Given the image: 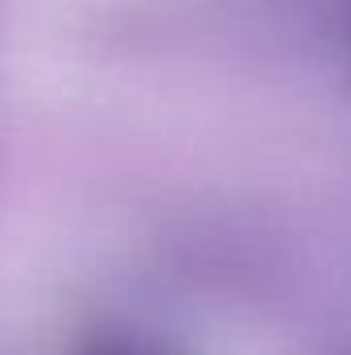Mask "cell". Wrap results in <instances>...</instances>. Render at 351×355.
Masks as SVG:
<instances>
[{"mask_svg":"<svg viewBox=\"0 0 351 355\" xmlns=\"http://www.w3.org/2000/svg\"><path fill=\"white\" fill-rule=\"evenodd\" d=\"M91 355H157V352L137 347V343H103V347H95Z\"/></svg>","mask_w":351,"mask_h":355,"instance_id":"cell-1","label":"cell"}]
</instances>
